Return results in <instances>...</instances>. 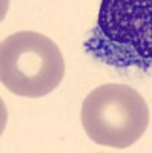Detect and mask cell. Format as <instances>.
I'll return each mask as SVG.
<instances>
[{
    "label": "cell",
    "instance_id": "6da1fadb",
    "mask_svg": "<svg viewBox=\"0 0 152 153\" xmlns=\"http://www.w3.org/2000/svg\"><path fill=\"white\" fill-rule=\"evenodd\" d=\"M65 76V60L49 37L20 31L0 46V78L9 92L19 97L40 98L58 87Z\"/></svg>",
    "mask_w": 152,
    "mask_h": 153
},
{
    "label": "cell",
    "instance_id": "7a4b0ae2",
    "mask_svg": "<svg viewBox=\"0 0 152 153\" xmlns=\"http://www.w3.org/2000/svg\"><path fill=\"white\" fill-rule=\"evenodd\" d=\"M148 124V104L131 86L108 83L91 91L83 101L82 126L98 146L126 149L145 135Z\"/></svg>",
    "mask_w": 152,
    "mask_h": 153
},
{
    "label": "cell",
    "instance_id": "3957f363",
    "mask_svg": "<svg viewBox=\"0 0 152 153\" xmlns=\"http://www.w3.org/2000/svg\"><path fill=\"white\" fill-rule=\"evenodd\" d=\"M98 29L117 51H129L126 63L152 61V0H103Z\"/></svg>",
    "mask_w": 152,
    "mask_h": 153
}]
</instances>
